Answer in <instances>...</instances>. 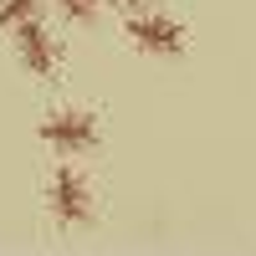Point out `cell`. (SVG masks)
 <instances>
[{
    "label": "cell",
    "mask_w": 256,
    "mask_h": 256,
    "mask_svg": "<svg viewBox=\"0 0 256 256\" xmlns=\"http://www.w3.org/2000/svg\"><path fill=\"white\" fill-rule=\"evenodd\" d=\"M41 144L52 148L56 159H77V154H88V148H98V118L88 108H56L41 118Z\"/></svg>",
    "instance_id": "1"
},
{
    "label": "cell",
    "mask_w": 256,
    "mask_h": 256,
    "mask_svg": "<svg viewBox=\"0 0 256 256\" xmlns=\"http://www.w3.org/2000/svg\"><path fill=\"white\" fill-rule=\"evenodd\" d=\"M123 36H128V46L134 52H144V56H180L184 46H190V36H184V26L174 16H164V10H134L128 16V26H123Z\"/></svg>",
    "instance_id": "2"
},
{
    "label": "cell",
    "mask_w": 256,
    "mask_h": 256,
    "mask_svg": "<svg viewBox=\"0 0 256 256\" xmlns=\"http://www.w3.org/2000/svg\"><path fill=\"white\" fill-rule=\"evenodd\" d=\"M46 200H52V220H56L62 230H77V226L92 220V184L82 180L72 164H62L56 174H52Z\"/></svg>",
    "instance_id": "3"
},
{
    "label": "cell",
    "mask_w": 256,
    "mask_h": 256,
    "mask_svg": "<svg viewBox=\"0 0 256 256\" xmlns=\"http://www.w3.org/2000/svg\"><path fill=\"white\" fill-rule=\"evenodd\" d=\"M16 36V62H20V72L26 77H56V67H62V41L41 26V20H26V26H16L10 31Z\"/></svg>",
    "instance_id": "4"
},
{
    "label": "cell",
    "mask_w": 256,
    "mask_h": 256,
    "mask_svg": "<svg viewBox=\"0 0 256 256\" xmlns=\"http://www.w3.org/2000/svg\"><path fill=\"white\" fill-rule=\"evenodd\" d=\"M46 0H0V31H16L26 20H41Z\"/></svg>",
    "instance_id": "5"
},
{
    "label": "cell",
    "mask_w": 256,
    "mask_h": 256,
    "mask_svg": "<svg viewBox=\"0 0 256 256\" xmlns=\"http://www.w3.org/2000/svg\"><path fill=\"white\" fill-rule=\"evenodd\" d=\"M98 6H102V0H56V10L67 16L72 26H88V20L98 16Z\"/></svg>",
    "instance_id": "6"
},
{
    "label": "cell",
    "mask_w": 256,
    "mask_h": 256,
    "mask_svg": "<svg viewBox=\"0 0 256 256\" xmlns=\"http://www.w3.org/2000/svg\"><path fill=\"white\" fill-rule=\"evenodd\" d=\"M108 6H113V10H128V16H134V10H148L154 0H108Z\"/></svg>",
    "instance_id": "7"
}]
</instances>
